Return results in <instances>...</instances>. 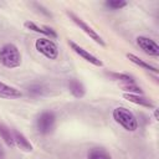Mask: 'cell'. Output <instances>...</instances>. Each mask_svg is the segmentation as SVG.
Masks as SVG:
<instances>
[{"label":"cell","mask_w":159,"mask_h":159,"mask_svg":"<svg viewBox=\"0 0 159 159\" xmlns=\"http://www.w3.org/2000/svg\"><path fill=\"white\" fill-rule=\"evenodd\" d=\"M125 57H127L130 62H133L134 65L139 66L140 68L147 70V71L153 72V73H158V68H157L155 66H153V65H150L149 62H147V61L142 60V58H140V57H138L137 55H134V53H132V52H128V53H125Z\"/></svg>","instance_id":"obj_13"},{"label":"cell","mask_w":159,"mask_h":159,"mask_svg":"<svg viewBox=\"0 0 159 159\" xmlns=\"http://www.w3.org/2000/svg\"><path fill=\"white\" fill-rule=\"evenodd\" d=\"M0 147H1V145H0Z\"/></svg>","instance_id":"obj_23"},{"label":"cell","mask_w":159,"mask_h":159,"mask_svg":"<svg viewBox=\"0 0 159 159\" xmlns=\"http://www.w3.org/2000/svg\"><path fill=\"white\" fill-rule=\"evenodd\" d=\"M67 43H68L70 48H71L75 53H77L81 58H83L86 62H88V63H91V65H93V66H96V67H103V62H102L98 57H96L94 55H92L89 51H87L86 48H83L82 46H80V45H78L77 42H75L73 40H68Z\"/></svg>","instance_id":"obj_6"},{"label":"cell","mask_w":159,"mask_h":159,"mask_svg":"<svg viewBox=\"0 0 159 159\" xmlns=\"http://www.w3.org/2000/svg\"><path fill=\"white\" fill-rule=\"evenodd\" d=\"M68 91H70V93L75 97V98H77V99H81V98H83L84 96H86V87H84V84L80 81V80H77V78H71L70 81H68Z\"/></svg>","instance_id":"obj_10"},{"label":"cell","mask_w":159,"mask_h":159,"mask_svg":"<svg viewBox=\"0 0 159 159\" xmlns=\"http://www.w3.org/2000/svg\"><path fill=\"white\" fill-rule=\"evenodd\" d=\"M123 98H125L127 101L134 103V104H138V106H142V107H145V108H150V109H154V103L148 99L147 97H144L143 94H130V93H123Z\"/></svg>","instance_id":"obj_12"},{"label":"cell","mask_w":159,"mask_h":159,"mask_svg":"<svg viewBox=\"0 0 159 159\" xmlns=\"http://www.w3.org/2000/svg\"><path fill=\"white\" fill-rule=\"evenodd\" d=\"M0 138L4 140V143H5L9 148H14V147H15L12 130H11L7 125H5L4 123H1V122H0Z\"/></svg>","instance_id":"obj_14"},{"label":"cell","mask_w":159,"mask_h":159,"mask_svg":"<svg viewBox=\"0 0 159 159\" xmlns=\"http://www.w3.org/2000/svg\"><path fill=\"white\" fill-rule=\"evenodd\" d=\"M36 130L42 134L47 135L53 132L56 125V113L53 111H43L36 118Z\"/></svg>","instance_id":"obj_4"},{"label":"cell","mask_w":159,"mask_h":159,"mask_svg":"<svg viewBox=\"0 0 159 159\" xmlns=\"http://www.w3.org/2000/svg\"><path fill=\"white\" fill-rule=\"evenodd\" d=\"M87 159H113L104 148H91L87 153Z\"/></svg>","instance_id":"obj_15"},{"label":"cell","mask_w":159,"mask_h":159,"mask_svg":"<svg viewBox=\"0 0 159 159\" xmlns=\"http://www.w3.org/2000/svg\"><path fill=\"white\" fill-rule=\"evenodd\" d=\"M137 46L148 56L158 57L159 56V45L148 36H137L135 39Z\"/></svg>","instance_id":"obj_7"},{"label":"cell","mask_w":159,"mask_h":159,"mask_svg":"<svg viewBox=\"0 0 159 159\" xmlns=\"http://www.w3.org/2000/svg\"><path fill=\"white\" fill-rule=\"evenodd\" d=\"M109 77H112L114 81L120 82V84H127V83H135V80L133 76L128 73H120V72H107Z\"/></svg>","instance_id":"obj_16"},{"label":"cell","mask_w":159,"mask_h":159,"mask_svg":"<svg viewBox=\"0 0 159 159\" xmlns=\"http://www.w3.org/2000/svg\"><path fill=\"white\" fill-rule=\"evenodd\" d=\"M34 5H35V6H36V7H37V9H40V11H41V12H42V14H45V15H46V16H50V17H51V16H52V15H51V12H50V11H47V10H46V9H45V7H42V6H41V5H40V4H34Z\"/></svg>","instance_id":"obj_20"},{"label":"cell","mask_w":159,"mask_h":159,"mask_svg":"<svg viewBox=\"0 0 159 159\" xmlns=\"http://www.w3.org/2000/svg\"><path fill=\"white\" fill-rule=\"evenodd\" d=\"M112 118L127 132H135L139 127V122L134 113L127 107H116L112 111Z\"/></svg>","instance_id":"obj_2"},{"label":"cell","mask_w":159,"mask_h":159,"mask_svg":"<svg viewBox=\"0 0 159 159\" xmlns=\"http://www.w3.org/2000/svg\"><path fill=\"white\" fill-rule=\"evenodd\" d=\"M35 48L40 55H42L43 57H46L47 60H51V61L57 60V57L60 55L57 43L48 37H43V36L39 37L35 41Z\"/></svg>","instance_id":"obj_3"},{"label":"cell","mask_w":159,"mask_h":159,"mask_svg":"<svg viewBox=\"0 0 159 159\" xmlns=\"http://www.w3.org/2000/svg\"><path fill=\"white\" fill-rule=\"evenodd\" d=\"M22 56L19 47L12 42H6L0 47V65L7 70H14L21 66Z\"/></svg>","instance_id":"obj_1"},{"label":"cell","mask_w":159,"mask_h":159,"mask_svg":"<svg viewBox=\"0 0 159 159\" xmlns=\"http://www.w3.org/2000/svg\"><path fill=\"white\" fill-rule=\"evenodd\" d=\"M122 91L124 93H130V94H143L142 87H139L137 83H127V84H120Z\"/></svg>","instance_id":"obj_19"},{"label":"cell","mask_w":159,"mask_h":159,"mask_svg":"<svg viewBox=\"0 0 159 159\" xmlns=\"http://www.w3.org/2000/svg\"><path fill=\"white\" fill-rule=\"evenodd\" d=\"M12 135H14V142H15V147L20 148L24 152H32L34 147L31 144V142L19 130L12 129Z\"/></svg>","instance_id":"obj_11"},{"label":"cell","mask_w":159,"mask_h":159,"mask_svg":"<svg viewBox=\"0 0 159 159\" xmlns=\"http://www.w3.org/2000/svg\"><path fill=\"white\" fill-rule=\"evenodd\" d=\"M24 26H25V29H27V30H30V31H34V32H36V34L42 35L43 37H48V39H51V40L57 39V32H56L52 27H50V26L39 25V24H36V22H34V21H30V20H26V21L24 22Z\"/></svg>","instance_id":"obj_8"},{"label":"cell","mask_w":159,"mask_h":159,"mask_svg":"<svg viewBox=\"0 0 159 159\" xmlns=\"http://www.w3.org/2000/svg\"><path fill=\"white\" fill-rule=\"evenodd\" d=\"M22 96H24V93L20 89H17L16 87L6 84V83L0 81V98H2V99H17V98H21Z\"/></svg>","instance_id":"obj_9"},{"label":"cell","mask_w":159,"mask_h":159,"mask_svg":"<svg viewBox=\"0 0 159 159\" xmlns=\"http://www.w3.org/2000/svg\"><path fill=\"white\" fill-rule=\"evenodd\" d=\"M127 5L128 2L125 0H106L104 1V6L109 10H120Z\"/></svg>","instance_id":"obj_18"},{"label":"cell","mask_w":159,"mask_h":159,"mask_svg":"<svg viewBox=\"0 0 159 159\" xmlns=\"http://www.w3.org/2000/svg\"><path fill=\"white\" fill-rule=\"evenodd\" d=\"M67 16L87 35V36H89V39L91 40H93L96 43H98L99 46H106V42H104V40L102 39V36L99 35V34H97V31L96 30H93V27H91L84 20H82L80 16H77L75 12H72V11H67Z\"/></svg>","instance_id":"obj_5"},{"label":"cell","mask_w":159,"mask_h":159,"mask_svg":"<svg viewBox=\"0 0 159 159\" xmlns=\"http://www.w3.org/2000/svg\"><path fill=\"white\" fill-rule=\"evenodd\" d=\"M4 158H5V153H4L2 148L0 147V159H4Z\"/></svg>","instance_id":"obj_21"},{"label":"cell","mask_w":159,"mask_h":159,"mask_svg":"<svg viewBox=\"0 0 159 159\" xmlns=\"http://www.w3.org/2000/svg\"><path fill=\"white\" fill-rule=\"evenodd\" d=\"M27 93L31 96V97H41L46 93V88L42 86V84H31L27 87Z\"/></svg>","instance_id":"obj_17"},{"label":"cell","mask_w":159,"mask_h":159,"mask_svg":"<svg viewBox=\"0 0 159 159\" xmlns=\"http://www.w3.org/2000/svg\"><path fill=\"white\" fill-rule=\"evenodd\" d=\"M154 118L155 120H158V108H154Z\"/></svg>","instance_id":"obj_22"}]
</instances>
